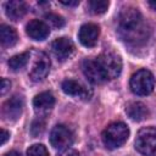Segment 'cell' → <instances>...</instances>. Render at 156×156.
Instances as JSON below:
<instances>
[{
	"mask_svg": "<svg viewBox=\"0 0 156 156\" xmlns=\"http://www.w3.org/2000/svg\"><path fill=\"white\" fill-rule=\"evenodd\" d=\"M118 34L128 44L141 45L150 35V29L144 22L140 11L135 7H126L118 15Z\"/></svg>",
	"mask_w": 156,
	"mask_h": 156,
	"instance_id": "cell-1",
	"label": "cell"
},
{
	"mask_svg": "<svg viewBox=\"0 0 156 156\" xmlns=\"http://www.w3.org/2000/svg\"><path fill=\"white\" fill-rule=\"evenodd\" d=\"M129 136V128L123 122H115L107 126L102 134V143L107 149H117L122 146Z\"/></svg>",
	"mask_w": 156,
	"mask_h": 156,
	"instance_id": "cell-2",
	"label": "cell"
},
{
	"mask_svg": "<svg viewBox=\"0 0 156 156\" xmlns=\"http://www.w3.org/2000/svg\"><path fill=\"white\" fill-rule=\"evenodd\" d=\"M155 88V77L149 69H139L130 78V89L136 95H149Z\"/></svg>",
	"mask_w": 156,
	"mask_h": 156,
	"instance_id": "cell-3",
	"label": "cell"
},
{
	"mask_svg": "<svg viewBox=\"0 0 156 156\" xmlns=\"http://www.w3.org/2000/svg\"><path fill=\"white\" fill-rule=\"evenodd\" d=\"M96 61L107 80L117 78L121 74L122 60L117 54H115L112 51H105L98 56Z\"/></svg>",
	"mask_w": 156,
	"mask_h": 156,
	"instance_id": "cell-4",
	"label": "cell"
},
{
	"mask_svg": "<svg viewBox=\"0 0 156 156\" xmlns=\"http://www.w3.org/2000/svg\"><path fill=\"white\" fill-rule=\"evenodd\" d=\"M135 149L145 156H156V128H141L135 138Z\"/></svg>",
	"mask_w": 156,
	"mask_h": 156,
	"instance_id": "cell-5",
	"label": "cell"
},
{
	"mask_svg": "<svg viewBox=\"0 0 156 156\" xmlns=\"http://www.w3.org/2000/svg\"><path fill=\"white\" fill-rule=\"evenodd\" d=\"M32 66L29 68L28 76L33 82H40L46 78L50 69V60L48 55L43 51H33Z\"/></svg>",
	"mask_w": 156,
	"mask_h": 156,
	"instance_id": "cell-6",
	"label": "cell"
},
{
	"mask_svg": "<svg viewBox=\"0 0 156 156\" xmlns=\"http://www.w3.org/2000/svg\"><path fill=\"white\" fill-rule=\"evenodd\" d=\"M50 143L55 149L65 150L68 149L73 143V134L69 128L63 124H57L50 133Z\"/></svg>",
	"mask_w": 156,
	"mask_h": 156,
	"instance_id": "cell-7",
	"label": "cell"
},
{
	"mask_svg": "<svg viewBox=\"0 0 156 156\" xmlns=\"http://www.w3.org/2000/svg\"><path fill=\"white\" fill-rule=\"evenodd\" d=\"M51 50H52V52H54V55L56 56L57 60L65 61V60L69 58L73 55V52L76 50V46H74L73 41L69 38L62 37V38H57L52 41Z\"/></svg>",
	"mask_w": 156,
	"mask_h": 156,
	"instance_id": "cell-8",
	"label": "cell"
},
{
	"mask_svg": "<svg viewBox=\"0 0 156 156\" xmlns=\"http://www.w3.org/2000/svg\"><path fill=\"white\" fill-rule=\"evenodd\" d=\"M82 69H83L84 76L93 84H101L107 80L106 77L104 76L96 58H85L82 63Z\"/></svg>",
	"mask_w": 156,
	"mask_h": 156,
	"instance_id": "cell-9",
	"label": "cell"
},
{
	"mask_svg": "<svg viewBox=\"0 0 156 156\" xmlns=\"http://www.w3.org/2000/svg\"><path fill=\"white\" fill-rule=\"evenodd\" d=\"M23 110V100L21 96H12L2 105V116L6 121H17Z\"/></svg>",
	"mask_w": 156,
	"mask_h": 156,
	"instance_id": "cell-10",
	"label": "cell"
},
{
	"mask_svg": "<svg viewBox=\"0 0 156 156\" xmlns=\"http://www.w3.org/2000/svg\"><path fill=\"white\" fill-rule=\"evenodd\" d=\"M99 35H100V28H99V26H96L94 23L83 24L79 29V33H78L79 41L87 48L94 46L98 43Z\"/></svg>",
	"mask_w": 156,
	"mask_h": 156,
	"instance_id": "cell-11",
	"label": "cell"
},
{
	"mask_svg": "<svg viewBox=\"0 0 156 156\" xmlns=\"http://www.w3.org/2000/svg\"><path fill=\"white\" fill-rule=\"evenodd\" d=\"M26 32L33 40H44L50 34V27L44 21L32 20L26 26Z\"/></svg>",
	"mask_w": 156,
	"mask_h": 156,
	"instance_id": "cell-12",
	"label": "cell"
},
{
	"mask_svg": "<svg viewBox=\"0 0 156 156\" xmlns=\"http://www.w3.org/2000/svg\"><path fill=\"white\" fill-rule=\"evenodd\" d=\"M54 105H55V96L50 91H43L33 99L34 110L38 113H41V115L52 110Z\"/></svg>",
	"mask_w": 156,
	"mask_h": 156,
	"instance_id": "cell-13",
	"label": "cell"
},
{
	"mask_svg": "<svg viewBox=\"0 0 156 156\" xmlns=\"http://www.w3.org/2000/svg\"><path fill=\"white\" fill-rule=\"evenodd\" d=\"M61 88L62 90L68 94V95H72V96H79V98H83V99H89L90 98V93L87 90V88L79 83L78 80H74V79H66L62 82L61 84Z\"/></svg>",
	"mask_w": 156,
	"mask_h": 156,
	"instance_id": "cell-14",
	"label": "cell"
},
{
	"mask_svg": "<svg viewBox=\"0 0 156 156\" xmlns=\"http://www.w3.org/2000/svg\"><path fill=\"white\" fill-rule=\"evenodd\" d=\"M126 113L133 121L140 122L149 116V110L145 104L140 101H132L126 106Z\"/></svg>",
	"mask_w": 156,
	"mask_h": 156,
	"instance_id": "cell-15",
	"label": "cell"
},
{
	"mask_svg": "<svg viewBox=\"0 0 156 156\" xmlns=\"http://www.w3.org/2000/svg\"><path fill=\"white\" fill-rule=\"evenodd\" d=\"M5 12L6 16L13 21H17L20 18H22L26 12H27V4L24 1H20V0H12V1H7L5 4Z\"/></svg>",
	"mask_w": 156,
	"mask_h": 156,
	"instance_id": "cell-16",
	"label": "cell"
},
{
	"mask_svg": "<svg viewBox=\"0 0 156 156\" xmlns=\"http://www.w3.org/2000/svg\"><path fill=\"white\" fill-rule=\"evenodd\" d=\"M17 40H18L17 32L12 27L6 26V24H2L0 27V41L2 46L5 48L13 46L17 43Z\"/></svg>",
	"mask_w": 156,
	"mask_h": 156,
	"instance_id": "cell-17",
	"label": "cell"
},
{
	"mask_svg": "<svg viewBox=\"0 0 156 156\" xmlns=\"http://www.w3.org/2000/svg\"><path fill=\"white\" fill-rule=\"evenodd\" d=\"M30 55L32 54L29 51H26V52H22V54H18V55L12 56L9 60V62H7L9 63V67L11 68V71L17 72V71L24 68L28 65L29 60H30Z\"/></svg>",
	"mask_w": 156,
	"mask_h": 156,
	"instance_id": "cell-18",
	"label": "cell"
},
{
	"mask_svg": "<svg viewBox=\"0 0 156 156\" xmlns=\"http://www.w3.org/2000/svg\"><path fill=\"white\" fill-rule=\"evenodd\" d=\"M87 5H88V9L91 13L101 15L107 10L110 2L107 0H89Z\"/></svg>",
	"mask_w": 156,
	"mask_h": 156,
	"instance_id": "cell-19",
	"label": "cell"
},
{
	"mask_svg": "<svg viewBox=\"0 0 156 156\" xmlns=\"http://www.w3.org/2000/svg\"><path fill=\"white\" fill-rule=\"evenodd\" d=\"M27 156H49V151L43 144H34L27 150Z\"/></svg>",
	"mask_w": 156,
	"mask_h": 156,
	"instance_id": "cell-20",
	"label": "cell"
},
{
	"mask_svg": "<svg viewBox=\"0 0 156 156\" xmlns=\"http://www.w3.org/2000/svg\"><path fill=\"white\" fill-rule=\"evenodd\" d=\"M45 20H46L48 24L52 26L54 28H61V27L65 26V20L61 16L56 15V13H48V15H45Z\"/></svg>",
	"mask_w": 156,
	"mask_h": 156,
	"instance_id": "cell-21",
	"label": "cell"
},
{
	"mask_svg": "<svg viewBox=\"0 0 156 156\" xmlns=\"http://www.w3.org/2000/svg\"><path fill=\"white\" fill-rule=\"evenodd\" d=\"M45 129V121L43 118H37L33 121L32 126H30V133L33 136H39L40 134H43Z\"/></svg>",
	"mask_w": 156,
	"mask_h": 156,
	"instance_id": "cell-22",
	"label": "cell"
},
{
	"mask_svg": "<svg viewBox=\"0 0 156 156\" xmlns=\"http://www.w3.org/2000/svg\"><path fill=\"white\" fill-rule=\"evenodd\" d=\"M57 156H79V152H78L76 149L68 147V149L61 150V152H58Z\"/></svg>",
	"mask_w": 156,
	"mask_h": 156,
	"instance_id": "cell-23",
	"label": "cell"
},
{
	"mask_svg": "<svg viewBox=\"0 0 156 156\" xmlns=\"http://www.w3.org/2000/svg\"><path fill=\"white\" fill-rule=\"evenodd\" d=\"M10 87H11V82L7 80L6 78H2V79H1V88H0V93H1V95H5L6 91L10 89Z\"/></svg>",
	"mask_w": 156,
	"mask_h": 156,
	"instance_id": "cell-24",
	"label": "cell"
},
{
	"mask_svg": "<svg viewBox=\"0 0 156 156\" xmlns=\"http://www.w3.org/2000/svg\"><path fill=\"white\" fill-rule=\"evenodd\" d=\"M9 138H10V133H9V132H6L5 129H1V140H0V144H1V145H4Z\"/></svg>",
	"mask_w": 156,
	"mask_h": 156,
	"instance_id": "cell-25",
	"label": "cell"
},
{
	"mask_svg": "<svg viewBox=\"0 0 156 156\" xmlns=\"http://www.w3.org/2000/svg\"><path fill=\"white\" fill-rule=\"evenodd\" d=\"M62 5H66V6H77L79 4L78 0H74V1H65V0H61L60 1Z\"/></svg>",
	"mask_w": 156,
	"mask_h": 156,
	"instance_id": "cell-26",
	"label": "cell"
},
{
	"mask_svg": "<svg viewBox=\"0 0 156 156\" xmlns=\"http://www.w3.org/2000/svg\"><path fill=\"white\" fill-rule=\"evenodd\" d=\"M4 156H22L18 151H16V150H11V151H9V152H6Z\"/></svg>",
	"mask_w": 156,
	"mask_h": 156,
	"instance_id": "cell-27",
	"label": "cell"
},
{
	"mask_svg": "<svg viewBox=\"0 0 156 156\" xmlns=\"http://www.w3.org/2000/svg\"><path fill=\"white\" fill-rule=\"evenodd\" d=\"M149 5L154 9V10H156V0H152V1H149Z\"/></svg>",
	"mask_w": 156,
	"mask_h": 156,
	"instance_id": "cell-28",
	"label": "cell"
}]
</instances>
